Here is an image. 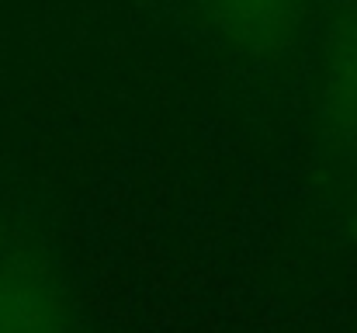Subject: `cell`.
I'll return each instance as SVG.
<instances>
[{
  "mask_svg": "<svg viewBox=\"0 0 357 333\" xmlns=\"http://www.w3.org/2000/svg\"><path fill=\"white\" fill-rule=\"evenodd\" d=\"M316 118L333 149L357 153V0L333 14L323 35L316 63Z\"/></svg>",
  "mask_w": 357,
  "mask_h": 333,
  "instance_id": "cell-1",
  "label": "cell"
},
{
  "mask_svg": "<svg viewBox=\"0 0 357 333\" xmlns=\"http://www.w3.org/2000/svg\"><path fill=\"white\" fill-rule=\"evenodd\" d=\"M205 24L246 59H281L309 21V0H198Z\"/></svg>",
  "mask_w": 357,
  "mask_h": 333,
  "instance_id": "cell-2",
  "label": "cell"
},
{
  "mask_svg": "<svg viewBox=\"0 0 357 333\" xmlns=\"http://www.w3.org/2000/svg\"><path fill=\"white\" fill-rule=\"evenodd\" d=\"M73 327L63 285L24 260L0 264V333H52Z\"/></svg>",
  "mask_w": 357,
  "mask_h": 333,
  "instance_id": "cell-3",
  "label": "cell"
},
{
  "mask_svg": "<svg viewBox=\"0 0 357 333\" xmlns=\"http://www.w3.org/2000/svg\"><path fill=\"white\" fill-rule=\"evenodd\" d=\"M354 225H357V212H354Z\"/></svg>",
  "mask_w": 357,
  "mask_h": 333,
  "instance_id": "cell-4",
  "label": "cell"
}]
</instances>
